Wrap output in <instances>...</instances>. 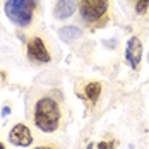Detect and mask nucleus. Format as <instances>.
<instances>
[{"instance_id":"obj_1","label":"nucleus","mask_w":149,"mask_h":149,"mask_svg":"<svg viewBox=\"0 0 149 149\" xmlns=\"http://www.w3.org/2000/svg\"><path fill=\"white\" fill-rule=\"evenodd\" d=\"M34 125L46 134H52L60 125V108L53 98H40L34 104Z\"/></svg>"},{"instance_id":"obj_2","label":"nucleus","mask_w":149,"mask_h":149,"mask_svg":"<svg viewBox=\"0 0 149 149\" xmlns=\"http://www.w3.org/2000/svg\"><path fill=\"white\" fill-rule=\"evenodd\" d=\"M38 5H40V0H7L3 5V10L12 24L19 28H28L33 22V15Z\"/></svg>"},{"instance_id":"obj_3","label":"nucleus","mask_w":149,"mask_h":149,"mask_svg":"<svg viewBox=\"0 0 149 149\" xmlns=\"http://www.w3.org/2000/svg\"><path fill=\"white\" fill-rule=\"evenodd\" d=\"M108 7H110V0H81L79 12L86 22L94 24V22H100L106 15Z\"/></svg>"},{"instance_id":"obj_4","label":"nucleus","mask_w":149,"mask_h":149,"mask_svg":"<svg viewBox=\"0 0 149 149\" xmlns=\"http://www.w3.org/2000/svg\"><path fill=\"white\" fill-rule=\"evenodd\" d=\"M26 53H28V58L31 62H34V63H48L52 60V55L48 53L45 41L40 36H33V38L28 40Z\"/></svg>"},{"instance_id":"obj_5","label":"nucleus","mask_w":149,"mask_h":149,"mask_svg":"<svg viewBox=\"0 0 149 149\" xmlns=\"http://www.w3.org/2000/svg\"><path fill=\"white\" fill-rule=\"evenodd\" d=\"M9 142L14 144L17 148H28L33 144V135H31V130L28 125L24 123H17L10 129L9 132Z\"/></svg>"},{"instance_id":"obj_6","label":"nucleus","mask_w":149,"mask_h":149,"mask_svg":"<svg viewBox=\"0 0 149 149\" xmlns=\"http://www.w3.org/2000/svg\"><path fill=\"white\" fill-rule=\"evenodd\" d=\"M142 58V43L137 36L129 38L127 41V48H125V60L129 62V65L132 69H137Z\"/></svg>"},{"instance_id":"obj_7","label":"nucleus","mask_w":149,"mask_h":149,"mask_svg":"<svg viewBox=\"0 0 149 149\" xmlns=\"http://www.w3.org/2000/svg\"><path fill=\"white\" fill-rule=\"evenodd\" d=\"M77 5H79V0H57L53 7V17L58 21H65L75 12Z\"/></svg>"},{"instance_id":"obj_8","label":"nucleus","mask_w":149,"mask_h":149,"mask_svg":"<svg viewBox=\"0 0 149 149\" xmlns=\"http://www.w3.org/2000/svg\"><path fill=\"white\" fill-rule=\"evenodd\" d=\"M58 36H60V40L70 43V41H75V40H79V38L82 36V31H81V28L70 24V26H63V28L58 31Z\"/></svg>"},{"instance_id":"obj_9","label":"nucleus","mask_w":149,"mask_h":149,"mask_svg":"<svg viewBox=\"0 0 149 149\" xmlns=\"http://www.w3.org/2000/svg\"><path fill=\"white\" fill-rule=\"evenodd\" d=\"M84 94H86V98L89 100L91 103L94 104L98 100H100V94H101V84L100 82H89L86 88H84Z\"/></svg>"},{"instance_id":"obj_10","label":"nucleus","mask_w":149,"mask_h":149,"mask_svg":"<svg viewBox=\"0 0 149 149\" xmlns=\"http://www.w3.org/2000/svg\"><path fill=\"white\" fill-rule=\"evenodd\" d=\"M149 9V0H135V12L139 15H144Z\"/></svg>"},{"instance_id":"obj_11","label":"nucleus","mask_w":149,"mask_h":149,"mask_svg":"<svg viewBox=\"0 0 149 149\" xmlns=\"http://www.w3.org/2000/svg\"><path fill=\"white\" fill-rule=\"evenodd\" d=\"M113 146H115V142L113 141H110V142H100L98 144V149H113Z\"/></svg>"},{"instance_id":"obj_12","label":"nucleus","mask_w":149,"mask_h":149,"mask_svg":"<svg viewBox=\"0 0 149 149\" xmlns=\"http://www.w3.org/2000/svg\"><path fill=\"white\" fill-rule=\"evenodd\" d=\"M9 111H10V108H9V106H3V110H2V115H3V117H7V115H9Z\"/></svg>"},{"instance_id":"obj_13","label":"nucleus","mask_w":149,"mask_h":149,"mask_svg":"<svg viewBox=\"0 0 149 149\" xmlns=\"http://www.w3.org/2000/svg\"><path fill=\"white\" fill-rule=\"evenodd\" d=\"M34 149H53L52 146H38V148H34Z\"/></svg>"},{"instance_id":"obj_14","label":"nucleus","mask_w":149,"mask_h":149,"mask_svg":"<svg viewBox=\"0 0 149 149\" xmlns=\"http://www.w3.org/2000/svg\"><path fill=\"white\" fill-rule=\"evenodd\" d=\"M0 149H5V144L3 142H0Z\"/></svg>"},{"instance_id":"obj_15","label":"nucleus","mask_w":149,"mask_h":149,"mask_svg":"<svg viewBox=\"0 0 149 149\" xmlns=\"http://www.w3.org/2000/svg\"><path fill=\"white\" fill-rule=\"evenodd\" d=\"M86 149H93V144H89V146H88V148H86Z\"/></svg>"},{"instance_id":"obj_16","label":"nucleus","mask_w":149,"mask_h":149,"mask_svg":"<svg viewBox=\"0 0 149 149\" xmlns=\"http://www.w3.org/2000/svg\"><path fill=\"white\" fill-rule=\"evenodd\" d=\"M129 149H134V148H132V146H129Z\"/></svg>"}]
</instances>
